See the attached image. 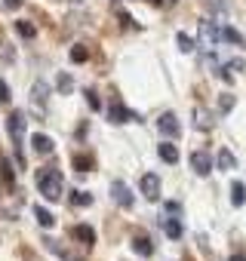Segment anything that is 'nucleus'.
<instances>
[{"instance_id":"1","label":"nucleus","mask_w":246,"mask_h":261,"mask_svg":"<svg viewBox=\"0 0 246 261\" xmlns=\"http://www.w3.org/2000/svg\"><path fill=\"white\" fill-rule=\"evenodd\" d=\"M62 172L56 169V166H50V169H40L37 172V188H40V194L50 200V203H56V200H62Z\"/></svg>"},{"instance_id":"2","label":"nucleus","mask_w":246,"mask_h":261,"mask_svg":"<svg viewBox=\"0 0 246 261\" xmlns=\"http://www.w3.org/2000/svg\"><path fill=\"white\" fill-rule=\"evenodd\" d=\"M222 40V31L215 28V22H209V19H203L200 22V49L203 53H212V46Z\"/></svg>"},{"instance_id":"3","label":"nucleus","mask_w":246,"mask_h":261,"mask_svg":"<svg viewBox=\"0 0 246 261\" xmlns=\"http://www.w3.org/2000/svg\"><path fill=\"white\" fill-rule=\"evenodd\" d=\"M108 117H111V123H117V126L139 120V114H136V111H130V108L123 105V101H111V108H108Z\"/></svg>"},{"instance_id":"4","label":"nucleus","mask_w":246,"mask_h":261,"mask_svg":"<svg viewBox=\"0 0 246 261\" xmlns=\"http://www.w3.org/2000/svg\"><path fill=\"white\" fill-rule=\"evenodd\" d=\"M157 129L166 136V139H179V133H182V123H179V117L173 114V111H166V114H160V120H157Z\"/></svg>"},{"instance_id":"5","label":"nucleus","mask_w":246,"mask_h":261,"mask_svg":"<svg viewBox=\"0 0 246 261\" xmlns=\"http://www.w3.org/2000/svg\"><path fill=\"white\" fill-rule=\"evenodd\" d=\"M25 126H28V120H25V114H22V111H13V114L7 117V133H10V139H13V142H22Z\"/></svg>"},{"instance_id":"6","label":"nucleus","mask_w":246,"mask_h":261,"mask_svg":"<svg viewBox=\"0 0 246 261\" xmlns=\"http://www.w3.org/2000/svg\"><path fill=\"white\" fill-rule=\"evenodd\" d=\"M139 191H142V197H145V200H151V203H154V200L160 197V178H157L154 172H145V175H142V181H139Z\"/></svg>"},{"instance_id":"7","label":"nucleus","mask_w":246,"mask_h":261,"mask_svg":"<svg viewBox=\"0 0 246 261\" xmlns=\"http://www.w3.org/2000/svg\"><path fill=\"white\" fill-rule=\"evenodd\" d=\"M111 197H114L117 206H123V209H133V203H136V200H133V191L123 185V181H114V185H111Z\"/></svg>"},{"instance_id":"8","label":"nucleus","mask_w":246,"mask_h":261,"mask_svg":"<svg viewBox=\"0 0 246 261\" xmlns=\"http://www.w3.org/2000/svg\"><path fill=\"white\" fill-rule=\"evenodd\" d=\"M191 169H194L197 175H209V172H212V157H209L206 151H194V154H191Z\"/></svg>"},{"instance_id":"9","label":"nucleus","mask_w":246,"mask_h":261,"mask_svg":"<svg viewBox=\"0 0 246 261\" xmlns=\"http://www.w3.org/2000/svg\"><path fill=\"white\" fill-rule=\"evenodd\" d=\"M31 148H34V154H40V157H50L53 151H56V142L50 139V136H31Z\"/></svg>"},{"instance_id":"10","label":"nucleus","mask_w":246,"mask_h":261,"mask_svg":"<svg viewBox=\"0 0 246 261\" xmlns=\"http://www.w3.org/2000/svg\"><path fill=\"white\" fill-rule=\"evenodd\" d=\"M71 233H74V240H80L83 246H89V249H92V243H95V230H92L89 224H77Z\"/></svg>"},{"instance_id":"11","label":"nucleus","mask_w":246,"mask_h":261,"mask_svg":"<svg viewBox=\"0 0 246 261\" xmlns=\"http://www.w3.org/2000/svg\"><path fill=\"white\" fill-rule=\"evenodd\" d=\"M212 123L215 120H212V114L206 108H194V126L197 129H212Z\"/></svg>"},{"instance_id":"12","label":"nucleus","mask_w":246,"mask_h":261,"mask_svg":"<svg viewBox=\"0 0 246 261\" xmlns=\"http://www.w3.org/2000/svg\"><path fill=\"white\" fill-rule=\"evenodd\" d=\"M157 154H160V160H163V163H169V166H173V163H179V148H176V145H169V142H163V145L157 148Z\"/></svg>"},{"instance_id":"13","label":"nucleus","mask_w":246,"mask_h":261,"mask_svg":"<svg viewBox=\"0 0 246 261\" xmlns=\"http://www.w3.org/2000/svg\"><path fill=\"white\" fill-rule=\"evenodd\" d=\"M43 243H46V249H50V252H56L62 261H80V258H77V255H71V252H68L59 240H43Z\"/></svg>"},{"instance_id":"14","label":"nucleus","mask_w":246,"mask_h":261,"mask_svg":"<svg viewBox=\"0 0 246 261\" xmlns=\"http://www.w3.org/2000/svg\"><path fill=\"white\" fill-rule=\"evenodd\" d=\"M0 181H4L7 188H13V185H16V172H13V166H10V160H7V157H0Z\"/></svg>"},{"instance_id":"15","label":"nucleus","mask_w":246,"mask_h":261,"mask_svg":"<svg viewBox=\"0 0 246 261\" xmlns=\"http://www.w3.org/2000/svg\"><path fill=\"white\" fill-rule=\"evenodd\" d=\"M46 95H50V86H46L43 80H40V83H34V89H31V98H34V105H37V108H43Z\"/></svg>"},{"instance_id":"16","label":"nucleus","mask_w":246,"mask_h":261,"mask_svg":"<svg viewBox=\"0 0 246 261\" xmlns=\"http://www.w3.org/2000/svg\"><path fill=\"white\" fill-rule=\"evenodd\" d=\"M218 169H225V172L237 169V160H234V154H231L228 148H222V151H218Z\"/></svg>"},{"instance_id":"17","label":"nucleus","mask_w":246,"mask_h":261,"mask_svg":"<svg viewBox=\"0 0 246 261\" xmlns=\"http://www.w3.org/2000/svg\"><path fill=\"white\" fill-rule=\"evenodd\" d=\"M34 218H37V224H40V227H46V230L56 224L53 212H50V209H40V206H34Z\"/></svg>"},{"instance_id":"18","label":"nucleus","mask_w":246,"mask_h":261,"mask_svg":"<svg viewBox=\"0 0 246 261\" xmlns=\"http://www.w3.org/2000/svg\"><path fill=\"white\" fill-rule=\"evenodd\" d=\"M133 249H136L139 255H145V258H148V255H154V246H151V240H148V237H133Z\"/></svg>"},{"instance_id":"19","label":"nucleus","mask_w":246,"mask_h":261,"mask_svg":"<svg viewBox=\"0 0 246 261\" xmlns=\"http://www.w3.org/2000/svg\"><path fill=\"white\" fill-rule=\"evenodd\" d=\"M176 43H179V49H182V53H194V49H197V40H194V37H188L185 31H179V34H176Z\"/></svg>"},{"instance_id":"20","label":"nucleus","mask_w":246,"mask_h":261,"mask_svg":"<svg viewBox=\"0 0 246 261\" xmlns=\"http://www.w3.org/2000/svg\"><path fill=\"white\" fill-rule=\"evenodd\" d=\"M231 203H234V206H243V203H246V188H243L240 181L231 185Z\"/></svg>"},{"instance_id":"21","label":"nucleus","mask_w":246,"mask_h":261,"mask_svg":"<svg viewBox=\"0 0 246 261\" xmlns=\"http://www.w3.org/2000/svg\"><path fill=\"white\" fill-rule=\"evenodd\" d=\"M163 230H166V237H169V240H179V237H182V221H179V218H166Z\"/></svg>"},{"instance_id":"22","label":"nucleus","mask_w":246,"mask_h":261,"mask_svg":"<svg viewBox=\"0 0 246 261\" xmlns=\"http://www.w3.org/2000/svg\"><path fill=\"white\" fill-rule=\"evenodd\" d=\"M222 40H228V43H234V46H243V34H240L237 28H222Z\"/></svg>"},{"instance_id":"23","label":"nucleus","mask_w":246,"mask_h":261,"mask_svg":"<svg viewBox=\"0 0 246 261\" xmlns=\"http://www.w3.org/2000/svg\"><path fill=\"white\" fill-rule=\"evenodd\" d=\"M74 169H77V172H89V169H92V157L77 154V157H74Z\"/></svg>"},{"instance_id":"24","label":"nucleus","mask_w":246,"mask_h":261,"mask_svg":"<svg viewBox=\"0 0 246 261\" xmlns=\"http://www.w3.org/2000/svg\"><path fill=\"white\" fill-rule=\"evenodd\" d=\"M86 59H89V49H86V46H74V49H71V62H74V65H83Z\"/></svg>"},{"instance_id":"25","label":"nucleus","mask_w":246,"mask_h":261,"mask_svg":"<svg viewBox=\"0 0 246 261\" xmlns=\"http://www.w3.org/2000/svg\"><path fill=\"white\" fill-rule=\"evenodd\" d=\"M16 31H19V34H22V37H28V40H31V37H34V34H37V28H34V25H31V22H16Z\"/></svg>"},{"instance_id":"26","label":"nucleus","mask_w":246,"mask_h":261,"mask_svg":"<svg viewBox=\"0 0 246 261\" xmlns=\"http://www.w3.org/2000/svg\"><path fill=\"white\" fill-rule=\"evenodd\" d=\"M71 203H74V206H89V203H92V194H86V191H74Z\"/></svg>"},{"instance_id":"27","label":"nucleus","mask_w":246,"mask_h":261,"mask_svg":"<svg viewBox=\"0 0 246 261\" xmlns=\"http://www.w3.org/2000/svg\"><path fill=\"white\" fill-rule=\"evenodd\" d=\"M59 89H62V92H71V89H74L71 74H59Z\"/></svg>"},{"instance_id":"28","label":"nucleus","mask_w":246,"mask_h":261,"mask_svg":"<svg viewBox=\"0 0 246 261\" xmlns=\"http://www.w3.org/2000/svg\"><path fill=\"white\" fill-rule=\"evenodd\" d=\"M218 108H222V114H228V111L234 108V95H228V92H225V95L218 98Z\"/></svg>"},{"instance_id":"29","label":"nucleus","mask_w":246,"mask_h":261,"mask_svg":"<svg viewBox=\"0 0 246 261\" xmlns=\"http://www.w3.org/2000/svg\"><path fill=\"white\" fill-rule=\"evenodd\" d=\"M0 101H10V86H7V80H0Z\"/></svg>"},{"instance_id":"30","label":"nucleus","mask_w":246,"mask_h":261,"mask_svg":"<svg viewBox=\"0 0 246 261\" xmlns=\"http://www.w3.org/2000/svg\"><path fill=\"white\" fill-rule=\"evenodd\" d=\"M86 101H89V108H92V111H99V108H102V101H99V95H95V92H86Z\"/></svg>"},{"instance_id":"31","label":"nucleus","mask_w":246,"mask_h":261,"mask_svg":"<svg viewBox=\"0 0 246 261\" xmlns=\"http://www.w3.org/2000/svg\"><path fill=\"white\" fill-rule=\"evenodd\" d=\"M163 209H166V212H169V215H179V212H182V206H179V203H166V206H163Z\"/></svg>"},{"instance_id":"32","label":"nucleus","mask_w":246,"mask_h":261,"mask_svg":"<svg viewBox=\"0 0 246 261\" xmlns=\"http://www.w3.org/2000/svg\"><path fill=\"white\" fill-rule=\"evenodd\" d=\"M4 4H7V7L13 10V7H22V0H4Z\"/></svg>"},{"instance_id":"33","label":"nucleus","mask_w":246,"mask_h":261,"mask_svg":"<svg viewBox=\"0 0 246 261\" xmlns=\"http://www.w3.org/2000/svg\"><path fill=\"white\" fill-rule=\"evenodd\" d=\"M231 261H246V258H243V255L237 252V255H231Z\"/></svg>"},{"instance_id":"34","label":"nucleus","mask_w":246,"mask_h":261,"mask_svg":"<svg viewBox=\"0 0 246 261\" xmlns=\"http://www.w3.org/2000/svg\"><path fill=\"white\" fill-rule=\"evenodd\" d=\"M148 4H154V7H160V0H148Z\"/></svg>"},{"instance_id":"35","label":"nucleus","mask_w":246,"mask_h":261,"mask_svg":"<svg viewBox=\"0 0 246 261\" xmlns=\"http://www.w3.org/2000/svg\"><path fill=\"white\" fill-rule=\"evenodd\" d=\"M74 4H80V0H74Z\"/></svg>"},{"instance_id":"36","label":"nucleus","mask_w":246,"mask_h":261,"mask_svg":"<svg viewBox=\"0 0 246 261\" xmlns=\"http://www.w3.org/2000/svg\"><path fill=\"white\" fill-rule=\"evenodd\" d=\"M169 4H176V0H169Z\"/></svg>"}]
</instances>
